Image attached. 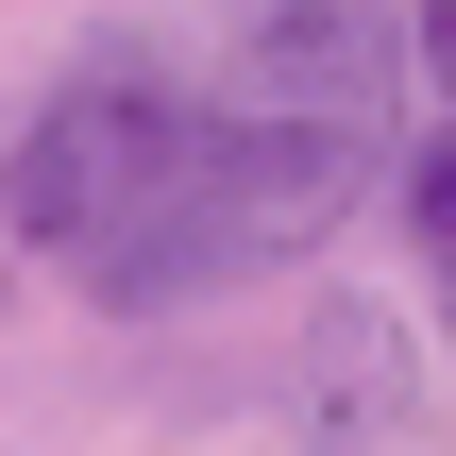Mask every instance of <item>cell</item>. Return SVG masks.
I'll list each match as a JSON object with an SVG mask.
<instances>
[{
    "instance_id": "1",
    "label": "cell",
    "mask_w": 456,
    "mask_h": 456,
    "mask_svg": "<svg viewBox=\"0 0 456 456\" xmlns=\"http://www.w3.org/2000/svg\"><path fill=\"white\" fill-rule=\"evenodd\" d=\"M372 169H389L372 135H322V118H271V102H203L186 152H169V186H152V220L85 271V305H118V322H186V305L254 288V271H288L305 237H338Z\"/></svg>"
},
{
    "instance_id": "2",
    "label": "cell",
    "mask_w": 456,
    "mask_h": 456,
    "mask_svg": "<svg viewBox=\"0 0 456 456\" xmlns=\"http://www.w3.org/2000/svg\"><path fill=\"white\" fill-rule=\"evenodd\" d=\"M186 118H203V85L169 68V34H85V51L51 68L34 135H17V169H0V237H17V254H51V271L85 288V271L152 220V186H169Z\"/></svg>"
},
{
    "instance_id": "3",
    "label": "cell",
    "mask_w": 456,
    "mask_h": 456,
    "mask_svg": "<svg viewBox=\"0 0 456 456\" xmlns=\"http://www.w3.org/2000/svg\"><path fill=\"white\" fill-rule=\"evenodd\" d=\"M220 102L372 135L406 118V0H220Z\"/></svg>"
},
{
    "instance_id": "4",
    "label": "cell",
    "mask_w": 456,
    "mask_h": 456,
    "mask_svg": "<svg viewBox=\"0 0 456 456\" xmlns=\"http://www.w3.org/2000/svg\"><path fill=\"white\" fill-rule=\"evenodd\" d=\"M305 406H322L338 440H389V423L423 406V389H406V322H389V305H322V322H305Z\"/></svg>"
},
{
    "instance_id": "5",
    "label": "cell",
    "mask_w": 456,
    "mask_h": 456,
    "mask_svg": "<svg viewBox=\"0 0 456 456\" xmlns=\"http://www.w3.org/2000/svg\"><path fill=\"white\" fill-rule=\"evenodd\" d=\"M389 203H406V254H423V288H440V322H456V118L389 152Z\"/></svg>"
},
{
    "instance_id": "6",
    "label": "cell",
    "mask_w": 456,
    "mask_h": 456,
    "mask_svg": "<svg viewBox=\"0 0 456 456\" xmlns=\"http://www.w3.org/2000/svg\"><path fill=\"white\" fill-rule=\"evenodd\" d=\"M406 85L456 118V0H406Z\"/></svg>"
}]
</instances>
